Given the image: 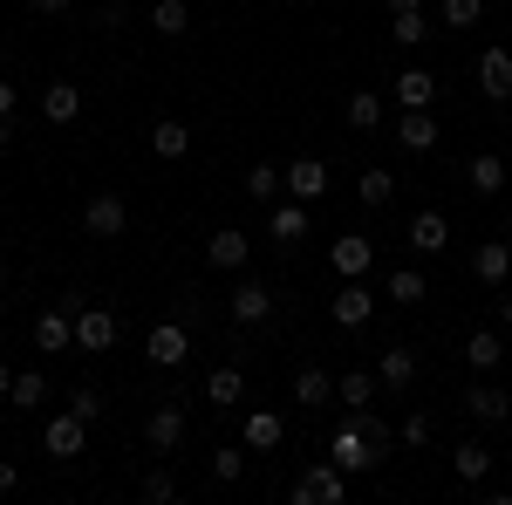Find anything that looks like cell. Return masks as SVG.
Masks as SVG:
<instances>
[{"mask_svg": "<svg viewBox=\"0 0 512 505\" xmlns=\"http://www.w3.org/2000/svg\"><path fill=\"white\" fill-rule=\"evenodd\" d=\"M376 383H383V389H410V383H417V355H410V349H383V355H376Z\"/></svg>", "mask_w": 512, "mask_h": 505, "instance_id": "d4e9b609", "label": "cell"}, {"mask_svg": "<svg viewBox=\"0 0 512 505\" xmlns=\"http://www.w3.org/2000/svg\"><path fill=\"white\" fill-rule=\"evenodd\" d=\"M396 103H403V110H431L437 103V76L431 69H403V76H396Z\"/></svg>", "mask_w": 512, "mask_h": 505, "instance_id": "7402d4cb", "label": "cell"}, {"mask_svg": "<svg viewBox=\"0 0 512 505\" xmlns=\"http://www.w3.org/2000/svg\"><path fill=\"white\" fill-rule=\"evenodd\" d=\"M465 410H472L478 424H512V389H499V383H472V389H465Z\"/></svg>", "mask_w": 512, "mask_h": 505, "instance_id": "9a60e30c", "label": "cell"}, {"mask_svg": "<svg viewBox=\"0 0 512 505\" xmlns=\"http://www.w3.org/2000/svg\"><path fill=\"white\" fill-rule=\"evenodd\" d=\"M246 444H226V451H212V485H239V471H246Z\"/></svg>", "mask_w": 512, "mask_h": 505, "instance_id": "e575fe53", "label": "cell"}, {"mask_svg": "<svg viewBox=\"0 0 512 505\" xmlns=\"http://www.w3.org/2000/svg\"><path fill=\"white\" fill-rule=\"evenodd\" d=\"M280 437H287L280 410H253V417H246V451H274Z\"/></svg>", "mask_w": 512, "mask_h": 505, "instance_id": "4dcf8cb0", "label": "cell"}, {"mask_svg": "<svg viewBox=\"0 0 512 505\" xmlns=\"http://www.w3.org/2000/svg\"><path fill=\"white\" fill-rule=\"evenodd\" d=\"M506 178H512L506 151H478L472 164H465V185H472L478 198H499V192H506Z\"/></svg>", "mask_w": 512, "mask_h": 505, "instance_id": "30bf717a", "label": "cell"}, {"mask_svg": "<svg viewBox=\"0 0 512 505\" xmlns=\"http://www.w3.org/2000/svg\"><path fill=\"white\" fill-rule=\"evenodd\" d=\"M478 89H485V103H512V48L478 55Z\"/></svg>", "mask_w": 512, "mask_h": 505, "instance_id": "9c48e42d", "label": "cell"}, {"mask_svg": "<svg viewBox=\"0 0 512 505\" xmlns=\"http://www.w3.org/2000/svg\"><path fill=\"white\" fill-rule=\"evenodd\" d=\"M14 137H21V130H14V123H0V151H7V144H14Z\"/></svg>", "mask_w": 512, "mask_h": 505, "instance_id": "c3c4849f", "label": "cell"}, {"mask_svg": "<svg viewBox=\"0 0 512 505\" xmlns=\"http://www.w3.org/2000/svg\"><path fill=\"white\" fill-rule=\"evenodd\" d=\"M472 273L485 280V287H506V280H512V239H506V233L485 239V246L472 253Z\"/></svg>", "mask_w": 512, "mask_h": 505, "instance_id": "2e32d148", "label": "cell"}, {"mask_svg": "<svg viewBox=\"0 0 512 505\" xmlns=\"http://www.w3.org/2000/svg\"><path fill=\"white\" fill-rule=\"evenodd\" d=\"M144 355L158 362V369H185V355H192V321H158L151 335H144Z\"/></svg>", "mask_w": 512, "mask_h": 505, "instance_id": "277c9868", "label": "cell"}, {"mask_svg": "<svg viewBox=\"0 0 512 505\" xmlns=\"http://www.w3.org/2000/svg\"><path fill=\"white\" fill-rule=\"evenodd\" d=\"M7 389H14V369H7V362H0V403H7Z\"/></svg>", "mask_w": 512, "mask_h": 505, "instance_id": "7dc6e473", "label": "cell"}, {"mask_svg": "<svg viewBox=\"0 0 512 505\" xmlns=\"http://www.w3.org/2000/svg\"><path fill=\"white\" fill-rule=\"evenodd\" d=\"M35 349L41 355H69V349H76V314H69V308H48L35 321Z\"/></svg>", "mask_w": 512, "mask_h": 505, "instance_id": "4fadbf2b", "label": "cell"}, {"mask_svg": "<svg viewBox=\"0 0 512 505\" xmlns=\"http://www.w3.org/2000/svg\"><path fill=\"white\" fill-rule=\"evenodd\" d=\"M253 260V239L239 233V226H226V233H212L205 239V267H219V273H239Z\"/></svg>", "mask_w": 512, "mask_h": 505, "instance_id": "8fae6325", "label": "cell"}, {"mask_svg": "<svg viewBox=\"0 0 512 505\" xmlns=\"http://www.w3.org/2000/svg\"><path fill=\"white\" fill-rule=\"evenodd\" d=\"M41 451H48V458H62V465H76L82 451H89V417H76V410L48 417V430H41Z\"/></svg>", "mask_w": 512, "mask_h": 505, "instance_id": "3957f363", "label": "cell"}, {"mask_svg": "<svg viewBox=\"0 0 512 505\" xmlns=\"http://www.w3.org/2000/svg\"><path fill=\"white\" fill-rule=\"evenodd\" d=\"M328 396H335V376L315 369V362H301V369H294V403H301V410H321Z\"/></svg>", "mask_w": 512, "mask_h": 505, "instance_id": "d6986e66", "label": "cell"}, {"mask_svg": "<svg viewBox=\"0 0 512 505\" xmlns=\"http://www.w3.org/2000/svg\"><path fill=\"white\" fill-rule=\"evenodd\" d=\"M355 198H362L369 212H383V205L396 198V171H383V164H369V171L355 178Z\"/></svg>", "mask_w": 512, "mask_h": 505, "instance_id": "484cf974", "label": "cell"}, {"mask_svg": "<svg viewBox=\"0 0 512 505\" xmlns=\"http://www.w3.org/2000/svg\"><path fill=\"white\" fill-rule=\"evenodd\" d=\"M506 239H512V212H506Z\"/></svg>", "mask_w": 512, "mask_h": 505, "instance_id": "f907efd6", "label": "cell"}, {"mask_svg": "<svg viewBox=\"0 0 512 505\" xmlns=\"http://www.w3.org/2000/svg\"><path fill=\"white\" fill-rule=\"evenodd\" d=\"M41 117L48 123H76L82 117V89L76 82H48V89H41Z\"/></svg>", "mask_w": 512, "mask_h": 505, "instance_id": "44dd1931", "label": "cell"}, {"mask_svg": "<svg viewBox=\"0 0 512 505\" xmlns=\"http://www.w3.org/2000/svg\"><path fill=\"white\" fill-rule=\"evenodd\" d=\"M396 144H403V151H437V117L431 110H403V123H396Z\"/></svg>", "mask_w": 512, "mask_h": 505, "instance_id": "ac0fdd59", "label": "cell"}, {"mask_svg": "<svg viewBox=\"0 0 512 505\" xmlns=\"http://www.w3.org/2000/svg\"><path fill=\"white\" fill-rule=\"evenodd\" d=\"M506 164H512V144H506Z\"/></svg>", "mask_w": 512, "mask_h": 505, "instance_id": "f5cc1de1", "label": "cell"}, {"mask_svg": "<svg viewBox=\"0 0 512 505\" xmlns=\"http://www.w3.org/2000/svg\"><path fill=\"white\" fill-rule=\"evenodd\" d=\"M233 321H239V328H260V321H274V287H260V280H239Z\"/></svg>", "mask_w": 512, "mask_h": 505, "instance_id": "e0dca14e", "label": "cell"}, {"mask_svg": "<svg viewBox=\"0 0 512 505\" xmlns=\"http://www.w3.org/2000/svg\"><path fill=\"white\" fill-rule=\"evenodd\" d=\"M403 444H410V451H424V444H431V417H424V410H410V417H403Z\"/></svg>", "mask_w": 512, "mask_h": 505, "instance_id": "60d3db41", "label": "cell"}, {"mask_svg": "<svg viewBox=\"0 0 512 505\" xmlns=\"http://www.w3.org/2000/svg\"><path fill=\"white\" fill-rule=\"evenodd\" d=\"M14 110H21V89L0 76V123H14Z\"/></svg>", "mask_w": 512, "mask_h": 505, "instance_id": "7bdbcfd3", "label": "cell"}, {"mask_svg": "<svg viewBox=\"0 0 512 505\" xmlns=\"http://www.w3.org/2000/svg\"><path fill=\"white\" fill-rule=\"evenodd\" d=\"M410 246H417V253H444V246H451V226H444V212H431V205H424V212L410 219Z\"/></svg>", "mask_w": 512, "mask_h": 505, "instance_id": "cb8c5ba5", "label": "cell"}, {"mask_svg": "<svg viewBox=\"0 0 512 505\" xmlns=\"http://www.w3.org/2000/svg\"><path fill=\"white\" fill-rule=\"evenodd\" d=\"M342 117H349V130H376V123H383V96H376V89H349Z\"/></svg>", "mask_w": 512, "mask_h": 505, "instance_id": "f546056e", "label": "cell"}, {"mask_svg": "<svg viewBox=\"0 0 512 505\" xmlns=\"http://www.w3.org/2000/svg\"><path fill=\"white\" fill-rule=\"evenodd\" d=\"M0 301H7V280H0Z\"/></svg>", "mask_w": 512, "mask_h": 505, "instance_id": "816d5d0a", "label": "cell"}, {"mask_svg": "<svg viewBox=\"0 0 512 505\" xmlns=\"http://www.w3.org/2000/svg\"><path fill=\"white\" fill-rule=\"evenodd\" d=\"M69 410H76V417H89V424H96V417H103V396H96V389H69Z\"/></svg>", "mask_w": 512, "mask_h": 505, "instance_id": "b9f144b4", "label": "cell"}, {"mask_svg": "<svg viewBox=\"0 0 512 505\" xmlns=\"http://www.w3.org/2000/svg\"><path fill=\"white\" fill-rule=\"evenodd\" d=\"M437 14H444V28H458V35H465V28H478V21H485V0H444Z\"/></svg>", "mask_w": 512, "mask_h": 505, "instance_id": "f35d334b", "label": "cell"}, {"mask_svg": "<svg viewBox=\"0 0 512 505\" xmlns=\"http://www.w3.org/2000/svg\"><path fill=\"white\" fill-rule=\"evenodd\" d=\"M410 7H424V0H390V14H410Z\"/></svg>", "mask_w": 512, "mask_h": 505, "instance_id": "681fc988", "label": "cell"}, {"mask_svg": "<svg viewBox=\"0 0 512 505\" xmlns=\"http://www.w3.org/2000/svg\"><path fill=\"white\" fill-rule=\"evenodd\" d=\"M465 362H472L478 376H492V369L506 362V335H499V328H478L472 342H465Z\"/></svg>", "mask_w": 512, "mask_h": 505, "instance_id": "603a6c76", "label": "cell"}, {"mask_svg": "<svg viewBox=\"0 0 512 505\" xmlns=\"http://www.w3.org/2000/svg\"><path fill=\"white\" fill-rule=\"evenodd\" d=\"M239 396H246V376H239V362H219V369L205 376V403H219V410H239Z\"/></svg>", "mask_w": 512, "mask_h": 505, "instance_id": "ffe728a7", "label": "cell"}, {"mask_svg": "<svg viewBox=\"0 0 512 505\" xmlns=\"http://www.w3.org/2000/svg\"><path fill=\"white\" fill-rule=\"evenodd\" d=\"M499 328H512V287H499Z\"/></svg>", "mask_w": 512, "mask_h": 505, "instance_id": "f6af8a7d", "label": "cell"}, {"mask_svg": "<svg viewBox=\"0 0 512 505\" xmlns=\"http://www.w3.org/2000/svg\"><path fill=\"white\" fill-rule=\"evenodd\" d=\"M151 151H158L164 164H178V157L192 151V130H185V123H178V117H164V123H151Z\"/></svg>", "mask_w": 512, "mask_h": 505, "instance_id": "83f0119b", "label": "cell"}, {"mask_svg": "<svg viewBox=\"0 0 512 505\" xmlns=\"http://www.w3.org/2000/svg\"><path fill=\"white\" fill-rule=\"evenodd\" d=\"M349 499V471L335 458H315V465L294 478V505H342Z\"/></svg>", "mask_w": 512, "mask_h": 505, "instance_id": "7a4b0ae2", "label": "cell"}, {"mask_svg": "<svg viewBox=\"0 0 512 505\" xmlns=\"http://www.w3.org/2000/svg\"><path fill=\"white\" fill-rule=\"evenodd\" d=\"M110 342H117V314H110V308H82L76 314V349L82 355H103Z\"/></svg>", "mask_w": 512, "mask_h": 505, "instance_id": "5bb4252c", "label": "cell"}, {"mask_svg": "<svg viewBox=\"0 0 512 505\" xmlns=\"http://www.w3.org/2000/svg\"><path fill=\"white\" fill-rule=\"evenodd\" d=\"M383 294H390L396 308H417V301L431 294V280H424V273H417V267H396L390 280H383Z\"/></svg>", "mask_w": 512, "mask_h": 505, "instance_id": "f1b7e54d", "label": "cell"}, {"mask_svg": "<svg viewBox=\"0 0 512 505\" xmlns=\"http://www.w3.org/2000/svg\"><path fill=\"white\" fill-rule=\"evenodd\" d=\"M335 396H342L349 410H369V403H376V376H369V369H349V376H335Z\"/></svg>", "mask_w": 512, "mask_h": 505, "instance_id": "1f68e13d", "label": "cell"}, {"mask_svg": "<svg viewBox=\"0 0 512 505\" xmlns=\"http://www.w3.org/2000/svg\"><path fill=\"white\" fill-rule=\"evenodd\" d=\"M267 233H274V239H287V246H294V239H308V205H301V198L274 205V212H267Z\"/></svg>", "mask_w": 512, "mask_h": 505, "instance_id": "4316f807", "label": "cell"}, {"mask_svg": "<svg viewBox=\"0 0 512 505\" xmlns=\"http://www.w3.org/2000/svg\"><path fill=\"white\" fill-rule=\"evenodd\" d=\"M280 185H287V198H301V205H315V198L328 192V164H321V157H294V164L280 171Z\"/></svg>", "mask_w": 512, "mask_h": 505, "instance_id": "ba28073f", "label": "cell"}, {"mask_svg": "<svg viewBox=\"0 0 512 505\" xmlns=\"http://www.w3.org/2000/svg\"><path fill=\"white\" fill-rule=\"evenodd\" d=\"M14 485H21V465H14V458H0V492H14Z\"/></svg>", "mask_w": 512, "mask_h": 505, "instance_id": "ee69618b", "label": "cell"}, {"mask_svg": "<svg viewBox=\"0 0 512 505\" xmlns=\"http://www.w3.org/2000/svg\"><path fill=\"white\" fill-rule=\"evenodd\" d=\"M76 0H35V14H69Z\"/></svg>", "mask_w": 512, "mask_h": 505, "instance_id": "bcb514c9", "label": "cell"}, {"mask_svg": "<svg viewBox=\"0 0 512 505\" xmlns=\"http://www.w3.org/2000/svg\"><path fill=\"white\" fill-rule=\"evenodd\" d=\"M390 35H396V48H417V41L431 35V21H424V7H410V14H390Z\"/></svg>", "mask_w": 512, "mask_h": 505, "instance_id": "8d00e7d4", "label": "cell"}, {"mask_svg": "<svg viewBox=\"0 0 512 505\" xmlns=\"http://www.w3.org/2000/svg\"><path fill=\"white\" fill-rule=\"evenodd\" d=\"M328 458L349 471V478L376 471L383 458H390V424H383L376 410H349V417H342V430L328 437Z\"/></svg>", "mask_w": 512, "mask_h": 505, "instance_id": "6da1fadb", "label": "cell"}, {"mask_svg": "<svg viewBox=\"0 0 512 505\" xmlns=\"http://www.w3.org/2000/svg\"><path fill=\"white\" fill-rule=\"evenodd\" d=\"M151 28H158V35H185V28H192V14H185V0H158V7H151Z\"/></svg>", "mask_w": 512, "mask_h": 505, "instance_id": "d590c367", "label": "cell"}, {"mask_svg": "<svg viewBox=\"0 0 512 505\" xmlns=\"http://www.w3.org/2000/svg\"><path fill=\"white\" fill-rule=\"evenodd\" d=\"M328 267L342 273V280H362V273L376 267V246H369L362 233H342L335 246H328Z\"/></svg>", "mask_w": 512, "mask_h": 505, "instance_id": "7c38bea8", "label": "cell"}, {"mask_svg": "<svg viewBox=\"0 0 512 505\" xmlns=\"http://www.w3.org/2000/svg\"><path fill=\"white\" fill-rule=\"evenodd\" d=\"M280 192H287V185H280V171H274V164H253V171H246V198H260V205H274Z\"/></svg>", "mask_w": 512, "mask_h": 505, "instance_id": "74e56055", "label": "cell"}, {"mask_svg": "<svg viewBox=\"0 0 512 505\" xmlns=\"http://www.w3.org/2000/svg\"><path fill=\"white\" fill-rule=\"evenodd\" d=\"M451 465H458V478H465V485H485L492 451H485V444H458V458H451Z\"/></svg>", "mask_w": 512, "mask_h": 505, "instance_id": "836d02e7", "label": "cell"}, {"mask_svg": "<svg viewBox=\"0 0 512 505\" xmlns=\"http://www.w3.org/2000/svg\"><path fill=\"white\" fill-rule=\"evenodd\" d=\"M137 492H144L151 505H171V499H178V478H171V471H151V478H144Z\"/></svg>", "mask_w": 512, "mask_h": 505, "instance_id": "ab89813d", "label": "cell"}, {"mask_svg": "<svg viewBox=\"0 0 512 505\" xmlns=\"http://www.w3.org/2000/svg\"><path fill=\"white\" fill-rule=\"evenodd\" d=\"M369 314H376V294H369V287H362V280H342V294H335V301H328V321H335V328H369Z\"/></svg>", "mask_w": 512, "mask_h": 505, "instance_id": "52a82bcc", "label": "cell"}, {"mask_svg": "<svg viewBox=\"0 0 512 505\" xmlns=\"http://www.w3.org/2000/svg\"><path fill=\"white\" fill-rule=\"evenodd\" d=\"M82 233L89 239H123L130 233V205H123L117 192H96L89 205H82Z\"/></svg>", "mask_w": 512, "mask_h": 505, "instance_id": "5b68a950", "label": "cell"}, {"mask_svg": "<svg viewBox=\"0 0 512 505\" xmlns=\"http://www.w3.org/2000/svg\"><path fill=\"white\" fill-rule=\"evenodd\" d=\"M41 396H48V376H41V369H14V389H7V403H21V410H35Z\"/></svg>", "mask_w": 512, "mask_h": 505, "instance_id": "d6a6232c", "label": "cell"}, {"mask_svg": "<svg viewBox=\"0 0 512 505\" xmlns=\"http://www.w3.org/2000/svg\"><path fill=\"white\" fill-rule=\"evenodd\" d=\"M185 430H192V417H185V403H158V410L144 417V444H151L158 458H171V451L185 444Z\"/></svg>", "mask_w": 512, "mask_h": 505, "instance_id": "8992f818", "label": "cell"}]
</instances>
